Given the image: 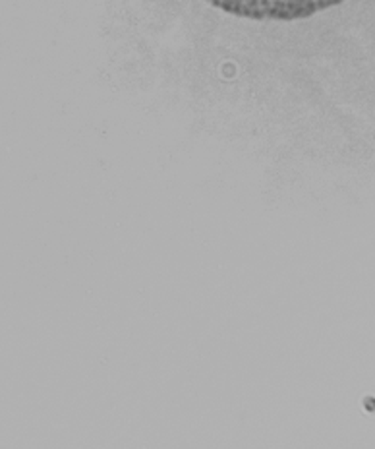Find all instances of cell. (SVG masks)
<instances>
[{
    "mask_svg": "<svg viewBox=\"0 0 375 449\" xmlns=\"http://www.w3.org/2000/svg\"><path fill=\"white\" fill-rule=\"evenodd\" d=\"M222 12L248 20L292 22L323 12L345 0H206Z\"/></svg>",
    "mask_w": 375,
    "mask_h": 449,
    "instance_id": "1",
    "label": "cell"
}]
</instances>
